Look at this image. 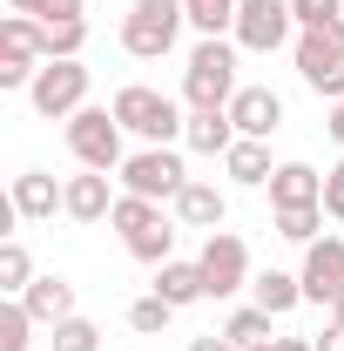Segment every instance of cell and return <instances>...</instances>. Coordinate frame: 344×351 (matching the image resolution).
I'll use <instances>...</instances> for the list:
<instances>
[{"instance_id":"obj_1","label":"cell","mask_w":344,"mask_h":351,"mask_svg":"<svg viewBox=\"0 0 344 351\" xmlns=\"http://www.w3.org/2000/svg\"><path fill=\"white\" fill-rule=\"evenodd\" d=\"M115 122L142 142V149H175L182 142V129H189V108L175 101V95H162V88H149V82H129V88H115Z\"/></svg>"},{"instance_id":"obj_2","label":"cell","mask_w":344,"mask_h":351,"mask_svg":"<svg viewBox=\"0 0 344 351\" xmlns=\"http://www.w3.org/2000/svg\"><path fill=\"white\" fill-rule=\"evenodd\" d=\"M236 54L243 47L230 41V34L189 47V61H182V108H230L236 88H243L236 82Z\"/></svg>"},{"instance_id":"obj_3","label":"cell","mask_w":344,"mask_h":351,"mask_svg":"<svg viewBox=\"0 0 344 351\" xmlns=\"http://www.w3.org/2000/svg\"><path fill=\"white\" fill-rule=\"evenodd\" d=\"M182 27H189L182 0H129V14H122V54L129 61H162V54H175Z\"/></svg>"},{"instance_id":"obj_4","label":"cell","mask_w":344,"mask_h":351,"mask_svg":"<svg viewBox=\"0 0 344 351\" xmlns=\"http://www.w3.org/2000/svg\"><path fill=\"white\" fill-rule=\"evenodd\" d=\"M68 156H75V162H82V169H122V162H129V129H122V122H115V108H95V101H88L82 115H68Z\"/></svg>"},{"instance_id":"obj_5","label":"cell","mask_w":344,"mask_h":351,"mask_svg":"<svg viewBox=\"0 0 344 351\" xmlns=\"http://www.w3.org/2000/svg\"><path fill=\"white\" fill-rule=\"evenodd\" d=\"M291 61H297V75H304L310 95L344 101V21H331V27H304L297 41H291Z\"/></svg>"},{"instance_id":"obj_6","label":"cell","mask_w":344,"mask_h":351,"mask_svg":"<svg viewBox=\"0 0 344 351\" xmlns=\"http://www.w3.org/2000/svg\"><path fill=\"white\" fill-rule=\"evenodd\" d=\"M115 182L129 196H149V203H175L189 169H182V149H129V162L115 169Z\"/></svg>"},{"instance_id":"obj_7","label":"cell","mask_w":344,"mask_h":351,"mask_svg":"<svg viewBox=\"0 0 344 351\" xmlns=\"http://www.w3.org/2000/svg\"><path fill=\"white\" fill-rule=\"evenodd\" d=\"M27 101H34L41 122H68V115H82V108H88V68H82V61H41Z\"/></svg>"},{"instance_id":"obj_8","label":"cell","mask_w":344,"mask_h":351,"mask_svg":"<svg viewBox=\"0 0 344 351\" xmlns=\"http://www.w3.org/2000/svg\"><path fill=\"white\" fill-rule=\"evenodd\" d=\"M196 263H203V284H210V298H236V291H250V243L236 237V230H210L203 237V250H196Z\"/></svg>"},{"instance_id":"obj_9","label":"cell","mask_w":344,"mask_h":351,"mask_svg":"<svg viewBox=\"0 0 344 351\" xmlns=\"http://www.w3.org/2000/svg\"><path fill=\"white\" fill-rule=\"evenodd\" d=\"M230 41L243 54H277L284 41H297V21H291V0H243L236 7V27Z\"/></svg>"},{"instance_id":"obj_10","label":"cell","mask_w":344,"mask_h":351,"mask_svg":"<svg viewBox=\"0 0 344 351\" xmlns=\"http://www.w3.org/2000/svg\"><path fill=\"white\" fill-rule=\"evenodd\" d=\"M304 304H324L331 311V298L344 291V237H317V243H304Z\"/></svg>"},{"instance_id":"obj_11","label":"cell","mask_w":344,"mask_h":351,"mask_svg":"<svg viewBox=\"0 0 344 351\" xmlns=\"http://www.w3.org/2000/svg\"><path fill=\"white\" fill-rule=\"evenodd\" d=\"M230 122H236V135H250V142H270V135L284 129V95L243 82V88H236V101H230Z\"/></svg>"},{"instance_id":"obj_12","label":"cell","mask_w":344,"mask_h":351,"mask_svg":"<svg viewBox=\"0 0 344 351\" xmlns=\"http://www.w3.org/2000/svg\"><path fill=\"white\" fill-rule=\"evenodd\" d=\"M7 203H14V217H21V223H47L54 210H68V182L47 176V169H21Z\"/></svg>"},{"instance_id":"obj_13","label":"cell","mask_w":344,"mask_h":351,"mask_svg":"<svg viewBox=\"0 0 344 351\" xmlns=\"http://www.w3.org/2000/svg\"><path fill=\"white\" fill-rule=\"evenodd\" d=\"M223 217H230V196L216 189L210 176H189V182H182V196H175V223L210 237V230H223Z\"/></svg>"},{"instance_id":"obj_14","label":"cell","mask_w":344,"mask_h":351,"mask_svg":"<svg viewBox=\"0 0 344 351\" xmlns=\"http://www.w3.org/2000/svg\"><path fill=\"white\" fill-rule=\"evenodd\" d=\"M115 182H108V169H82V176H68V210L61 217H75V223H108L115 217Z\"/></svg>"},{"instance_id":"obj_15","label":"cell","mask_w":344,"mask_h":351,"mask_svg":"<svg viewBox=\"0 0 344 351\" xmlns=\"http://www.w3.org/2000/svg\"><path fill=\"white\" fill-rule=\"evenodd\" d=\"M21 304H27V317H34V324H47V331H54L61 317H75V284H68L61 270H41V277L21 291Z\"/></svg>"},{"instance_id":"obj_16","label":"cell","mask_w":344,"mask_h":351,"mask_svg":"<svg viewBox=\"0 0 344 351\" xmlns=\"http://www.w3.org/2000/svg\"><path fill=\"white\" fill-rule=\"evenodd\" d=\"M304 203H324V176L310 162H277L270 176V210H304Z\"/></svg>"},{"instance_id":"obj_17","label":"cell","mask_w":344,"mask_h":351,"mask_svg":"<svg viewBox=\"0 0 344 351\" xmlns=\"http://www.w3.org/2000/svg\"><path fill=\"white\" fill-rule=\"evenodd\" d=\"M156 298H169L175 311H189V304H203L210 298V284H203V263L196 257H169L162 270H156V284H149Z\"/></svg>"},{"instance_id":"obj_18","label":"cell","mask_w":344,"mask_h":351,"mask_svg":"<svg viewBox=\"0 0 344 351\" xmlns=\"http://www.w3.org/2000/svg\"><path fill=\"white\" fill-rule=\"evenodd\" d=\"M182 149H196V156H230V149H236V122H230V108H189Z\"/></svg>"},{"instance_id":"obj_19","label":"cell","mask_w":344,"mask_h":351,"mask_svg":"<svg viewBox=\"0 0 344 351\" xmlns=\"http://www.w3.org/2000/svg\"><path fill=\"white\" fill-rule=\"evenodd\" d=\"M223 169H230V182H236V189H270V176H277V162H270V142L236 135V149L223 156Z\"/></svg>"},{"instance_id":"obj_20","label":"cell","mask_w":344,"mask_h":351,"mask_svg":"<svg viewBox=\"0 0 344 351\" xmlns=\"http://www.w3.org/2000/svg\"><path fill=\"white\" fill-rule=\"evenodd\" d=\"M250 304H263L270 317H291L304 304V277L297 270H257L250 277Z\"/></svg>"},{"instance_id":"obj_21","label":"cell","mask_w":344,"mask_h":351,"mask_svg":"<svg viewBox=\"0 0 344 351\" xmlns=\"http://www.w3.org/2000/svg\"><path fill=\"white\" fill-rule=\"evenodd\" d=\"M0 54H27V61H47V27L34 14H7L0 21Z\"/></svg>"},{"instance_id":"obj_22","label":"cell","mask_w":344,"mask_h":351,"mask_svg":"<svg viewBox=\"0 0 344 351\" xmlns=\"http://www.w3.org/2000/svg\"><path fill=\"white\" fill-rule=\"evenodd\" d=\"M270 324H277V317H270V311L263 304H236L230 311V317H223V338H230V345H270V338H277V331H270Z\"/></svg>"},{"instance_id":"obj_23","label":"cell","mask_w":344,"mask_h":351,"mask_svg":"<svg viewBox=\"0 0 344 351\" xmlns=\"http://www.w3.org/2000/svg\"><path fill=\"white\" fill-rule=\"evenodd\" d=\"M236 7H243V0H182V14H189L196 41H216V34H230V27H236Z\"/></svg>"},{"instance_id":"obj_24","label":"cell","mask_w":344,"mask_h":351,"mask_svg":"<svg viewBox=\"0 0 344 351\" xmlns=\"http://www.w3.org/2000/svg\"><path fill=\"white\" fill-rule=\"evenodd\" d=\"M277 223V237L284 243H317V230H324V203H304V210H270Z\"/></svg>"},{"instance_id":"obj_25","label":"cell","mask_w":344,"mask_h":351,"mask_svg":"<svg viewBox=\"0 0 344 351\" xmlns=\"http://www.w3.org/2000/svg\"><path fill=\"white\" fill-rule=\"evenodd\" d=\"M27 284H34V257H27V243H21V237H7V243H0V291H7V298H21Z\"/></svg>"},{"instance_id":"obj_26","label":"cell","mask_w":344,"mask_h":351,"mask_svg":"<svg viewBox=\"0 0 344 351\" xmlns=\"http://www.w3.org/2000/svg\"><path fill=\"white\" fill-rule=\"evenodd\" d=\"M169 324H175V304H169V298H156V291L129 304V331H142V338H162Z\"/></svg>"},{"instance_id":"obj_27","label":"cell","mask_w":344,"mask_h":351,"mask_svg":"<svg viewBox=\"0 0 344 351\" xmlns=\"http://www.w3.org/2000/svg\"><path fill=\"white\" fill-rule=\"evenodd\" d=\"M27 345H34V317H27L21 298H7V311H0V351H27Z\"/></svg>"},{"instance_id":"obj_28","label":"cell","mask_w":344,"mask_h":351,"mask_svg":"<svg viewBox=\"0 0 344 351\" xmlns=\"http://www.w3.org/2000/svg\"><path fill=\"white\" fill-rule=\"evenodd\" d=\"M88 47V21H61V27H47V61H82Z\"/></svg>"},{"instance_id":"obj_29","label":"cell","mask_w":344,"mask_h":351,"mask_svg":"<svg viewBox=\"0 0 344 351\" xmlns=\"http://www.w3.org/2000/svg\"><path fill=\"white\" fill-rule=\"evenodd\" d=\"M54 351H101V331L75 311V317H61V324H54Z\"/></svg>"},{"instance_id":"obj_30","label":"cell","mask_w":344,"mask_h":351,"mask_svg":"<svg viewBox=\"0 0 344 351\" xmlns=\"http://www.w3.org/2000/svg\"><path fill=\"white\" fill-rule=\"evenodd\" d=\"M291 21L304 27H331V21H344V0H291Z\"/></svg>"},{"instance_id":"obj_31","label":"cell","mask_w":344,"mask_h":351,"mask_svg":"<svg viewBox=\"0 0 344 351\" xmlns=\"http://www.w3.org/2000/svg\"><path fill=\"white\" fill-rule=\"evenodd\" d=\"M41 27H61V21H88V0H34L27 7Z\"/></svg>"},{"instance_id":"obj_32","label":"cell","mask_w":344,"mask_h":351,"mask_svg":"<svg viewBox=\"0 0 344 351\" xmlns=\"http://www.w3.org/2000/svg\"><path fill=\"white\" fill-rule=\"evenodd\" d=\"M324 217L331 223H344V156L324 169Z\"/></svg>"},{"instance_id":"obj_33","label":"cell","mask_w":344,"mask_h":351,"mask_svg":"<svg viewBox=\"0 0 344 351\" xmlns=\"http://www.w3.org/2000/svg\"><path fill=\"white\" fill-rule=\"evenodd\" d=\"M310 345H317V351H344V324H324V331H317Z\"/></svg>"},{"instance_id":"obj_34","label":"cell","mask_w":344,"mask_h":351,"mask_svg":"<svg viewBox=\"0 0 344 351\" xmlns=\"http://www.w3.org/2000/svg\"><path fill=\"white\" fill-rule=\"evenodd\" d=\"M324 135H331V142L344 149V101H331V115H324Z\"/></svg>"},{"instance_id":"obj_35","label":"cell","mask_w":344,"mask_h":351,"mask_svg":"<svg viewBox=\"0 0 344 351\" xmlns=\"http://www.w3.org/2000/svg\"><path fill=\"white\" fill-rule=\"evenodd\" d=\"M189 351H243V345H230L223 331H210V338H196V345H189Z\"/></svg>"},{"instance_id":"obj_36","label":"cell","mask_w":344,"mask_h":351,"mask_svg":"<svg viewBox=\"0 0 344 351\" xmlns=\"http://www.w3.org/2000/svg\"><path fill=\"white\" fill-rule=\"evenodd\" d=\"M277 351H317L310 338H277Z\"/></svg>"},{"instance_id":"obj_37","label":"cell","mask_w":344,"mask_h":351,"mask_svg":"<svg viewBox=\"0 0 344 351\" xmlns=\"http://www.w3.org/2000/svg\"><path fill=\"white\" fill-rule=\"evenodd\" d=\"M331 324H344V291H338V298H331Z\"/></svg>"},{"instance_id":"obj_38","label":"cell","mask_w":344,"mask_h":351,"mask_svg":"<svg viewBox=\"0 0 344 351\" xmlns=\"http://www.w3.org/2000/svg\"><path fill=\"white\" fill-rule=\"evenodd\" d=\"M27 7H34V0H7V14H27Z\"/></svg>"},{"instance_id":"obj_39","label":"cell","mask_w":344,"mask_h":351,"mask_svg":"<svg viewBox=\"0 0 344 351\" xmlns=\"http://www.w3.org/2000/svg\"><path fill=\"white\" fill-rule=\"evenodd\" d=\"M250 351H277V338H270V345H250Z\"/></svg>"}]
</instances>
